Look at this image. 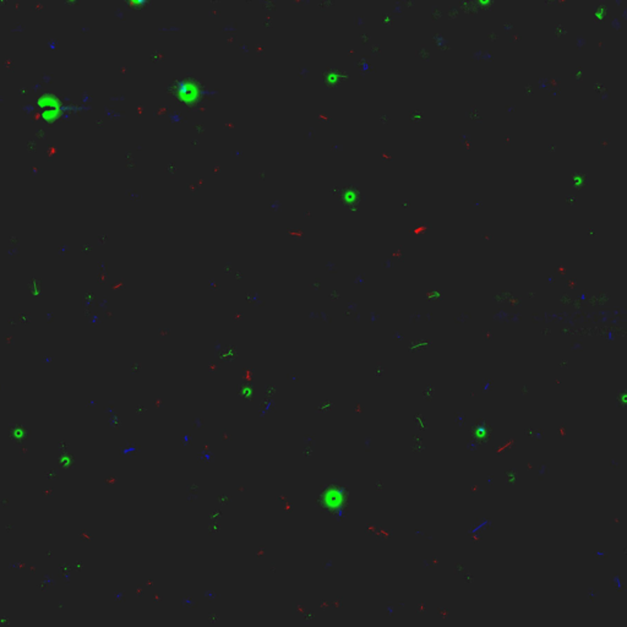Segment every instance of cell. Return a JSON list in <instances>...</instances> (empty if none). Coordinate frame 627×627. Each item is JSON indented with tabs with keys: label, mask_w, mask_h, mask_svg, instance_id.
<instances>
[{
	"label": "cell",
	"mask_w": 627,
	"mask_h": 627,
	"mask_svg": "<svg viewBox=\"0 0 627 627\" xmlns=\"http://www.w3.org/2000/svg\"><path fill=\"white\" fill-rule=\"evenodd\" d=\"M345 501V492L343 489L337 488V486H331V488L326 489V491L322 494V502L324 506L327 507L331 511H337L344 505Z\"/></svg>",
	"instance_id": "6da1fadb"
},
{
	"label": "cell",
	"mask_w": 627,
	"mask_h": 627,
	"mask_svg": "<svg viewBox=\"0 0 627 627\" xmlns=\"http://www.w3.org/2000/svg\"><path fill=\"white\" fill-rule=\"evenodd\" d=\"M242 395L244 396L245 398H251L252 395H254V391H252L251 386H245L244 389L242 390Z\"/></svg>",
	"instance_id": "7a4b0ae2"
}]
</instances>
